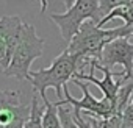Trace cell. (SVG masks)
Here are the masks:
<instances>
[{
  "label": "cell",
  "instance_id": "8992f818",
  "mask_svg": "<svg viewBox=\"0 0 133 128\" xmlns=\"http://www.w3.org/2000/svg\"><path fill=\"white\" fill-rule=\"evenodd\" d=\"M99 64L108 69L114 66H122V78L133 80V42H130L128 38L111 41L103 48Z\"/></svg>",
  "mask_w": 133,
  "mask_h": 128
},
{
  "label": "cell",
  "instance_id": "52a82bcc",
  "mask_svg": "<svg viewBox=\"0 0 133 128\" xmlns=\"http://www.w3.org/2000/svg\"><path fill=\"white\" fill-rule=\"evenodd\" d=\"M24 24L25 22L21 19V16H2L0 17V38L6 42L11 56L14 55V50L21 41Z\"/></svg>",
  "mask_w": 133,
  "mask_h": 128
},
{
  "label": "cell",
  "instance_id": "3957f363",
  "mask_svg": "<svg viewBox=\"0 0 133 128\" xmlns=\"http://www.w3.org/2000/svg\"><path fill=\"white\" fill-rule=\"evenodd\" d=\"M45 39L38 36L36 28L30 24H24L21 41L14 50L11 62L8 69L3 72L6 77H13L17 80H28L30 81V67L33 61L42 56Z\"/></svg>",
  "mask_w": 133,
  "mask_h": 128
},
{
  "label": "cell",
  "instance_id": "30bf717a",
  "mask_svg": "<svg viewBox=\"0 0 133 128\" xmlns=\"http://www.w3.org/2000/svg\"><path fill=\"white\" fill-rule=\"evenodd\" d=\"M31 111H30V117L25 122L24 128H44L42 125V116H44V106L39 105V97L33 95L31 98Z\"/></svg>",
  "mask_w": 133,
  "mask_h": 128
},
{
  "label": "cell",
  "instance_id": "ba28073f",
  "mask_svg": "<svg viewBox=\"0 0 133 128\" xmlns=\"http://www.w3.org/2000/svg\"><path fill=\"white\" fill-rule=\"evenodd\" d=\"M113 19H122V20H124V25L133 27V0H131V2H128L127 5H124V6H119V8L113 10L108 16H105V17L99 22L97 27L102 28L107 22H110V20H113Z\"/></svg>",
  "mask_w": 133,
  "mask_h": 128
},
{
  "label": "cell",
  "instance_id": "4fadbf2b",
  "mask_svg": "<svg viewBox=\"0 0 133 128\" xmlns=\"http://www.w3.org/2000/svg\"><path fill=\"white\" fill-rule=\"evenodd\" d=\"M128 2H131V0H100V14H102V19L105 16H108L113 10L119 8V6H124Z\"/></svg>",
  "mask_w": 133,
  "mask_h": 128
},
{
  "label": "cell",
  "instance_id": "277c9868",
  "mask_svg": "<svg viewBox=\"0 0 133 128\" xmlns=\"http://www.w3.org/2000/svg\"><path fill=\"white\" fill-rule=\"evenodd\" d=\"M50 20L58 27L61 38L69 44L85 22L92 20L99 25V22L102 20L100 0H77L69 10H66V13L50 14Z\"/></svg>",
  "mask_w": 133,
  "mask_h": 128
},
{
  "label": "cell",
  "instance_id": "7a4b0ae2",
  "mask_svg": "<svg viewBox=\"0 0 133 128\" xmlns=\"http://www.w3.org/2000/svg\"><path fill=\"white\" fill-rule=\"evenodd\" d=\"M78 69H83L82 58L64 50L52 61V64L47 69H39L35 72L31 70L30 83L35 88V91L38 92V95L42 98V102L47 98L45 91L50 88L55 89L58 100H61V95L64 94L63 92L64 86H68V81H71L75 77Z\"/></svg>",
  "mask_w": 133,
  "mask_h": 128
},
{
  "label": "cell",
  "instance_id": "2e32d148",
  "mask_svg": "<svg viewBox=\"0 0 133 128\" xmlns=\"http://www.w3.org/2000/svg\"><path fill=\"white\" fill-rule=\"evenodd\" d=\"M74 117H75V120H77V123H78L80 128H91L89 120L85 119V116H83L82 112H74Z\"/></svg>",
  "mask_w": 133,
  "mask_h": 128
},
{
  "label": "cell",
  "instance_id": "7c38bea8",
  "mask_svg": "<svg viewBox=\"0 0 133 128\" xmlns=\"http://www.w3.org/2000/svg\"><path fill=\"white\" fill-rule=\"evenodd\" d=\"M58 114L61 119V128H80L74 117V111H71V108L58 106Z\"/></svg>",
  "mask_w": 133,
  "mask_h": 128
},
{
  "label": "cell",
  "instance_id": "ac0fdd59",
  "mask_svg": "<svg viewBox=\"0 0 133 128\" xmlns=\"http://www.w3.org/2000/svg\"><path fill=\"white\" fill-rule=\"evenodd\" d=\"M47 6H49V2H47V0H41V13H45Z\"/></svg>",
  "mask_w": 133,
  "mask_h": 128
},
{
  "label": "cell",
  "instance_id": "8fae6325",
  "mask_svg": "<svg viewBox=\"0 0 133 128\" xmlns=\"http://www.w3.org/2000/svg\"><path fill=\"white\" fill-rule=\"evenodd\" d=\"M86 119L89 120L91 128H121V123H122L121 114H114L111 117H94L86 114Z\"/></svg>",
  "mask_w": 133,
  "mask_h": 128
},
{
  "label": "cell",
  "instance_id": "9c48e42d",
  "mask_svg": "<svg viewBox=\"0 0 133 128\" xmlns=\"http://www.w3.org/2000/svg\"><path fill=\"white\" fill-rule=\"evenodd\" d=\"M44 128H61V119L58 114L56 103H52L49 98L44 100V116H42Z\"/></svg>",
  "mask_w": 133,
  "mask_h": 128
},
{
  "label": "cell",
  "instance_id": "6da1fadb",
  "mask_svg": "<svg viewBox=\"0 0 133 128\" xmlns=\"http://www.w3.org/2000/svg\"><path fill=\"white\" fill-rule=\"evenodd\" d=\"M133 36V27H116V28H100L92 20H88L82 25L80 31L72 38V41L68 44V50L72 55H77L83 61V67L88 66L91 59L100 61L102 52L114 39L119 38H131Z\"/></svg>",
  "mask_w": 133,
  "mask_h": 128
},
{
  "label": "cell",
  "instance_id": "5bb4252c",
  "mask_svg": "<svg viewBox=\"0 0 133 128\" xmlns=\"http://www.w3.org/2000/svg\"><path fill=\"white\" fill-rule=\"evenodd\" d=\"M11 53L8 50V45L6 42L0 38V72H5L10 66V62H11Z\"/></svg>",
  "mask_w": 133,
  "mask_h": 128
},
{
  "label": "cell",
  "instance_id": "9a60e30c",
  "mask_svg": "<svg viewBox=\"0 0 133 128\" xmlns=\"http://www.w3.org/2000/svg\"><path fill=\"white\" fill-rule=\"evenodd\" d=\"M121 128H133V97L130 100V103L127 105V108L122 112V123Z\"/></svg>",
  "mask_w": 133,
  "mask_h": 128
},
{
  "label": "cell",
  "instance_id": "5b68a950",
  "mask_svg": "<svg viewBox=\"0 0 133 128\" xmlns=\"http://www.w3.org/2000/svg\"><path fill=\"white\" fill-rule=\"evenodd\" d=\"M72 83L75 86H78L83 92V97L80 100L74 98L68 89V86H64L63 92H64V100H58L55 102L56 106H66V105H71L74 112H86L88 116H94V117H111L114 114H117V108H116V103L108 100V98H96L91 92H89V88H88V83H83L82 80H77V78H72Z\"/></svg>",
  "mask_w": 133,
  "mask_h": 128
},
{
  "label": "cell",
  "instance_id": "e0dca14e",
  "mask_svg": "<svg viewBox=\"0 0 133 128\" xmlns=\"http://www.w3.org/2000/svg\"><path fill=\"white\" fill-rule=\"evenodd\" d=\"M77 2V0H63V3H64V6H66V10H69L74 3Z\"/></svg>",
  "mask_w": 133,
  "mask_h": 128
}]
</instances>
